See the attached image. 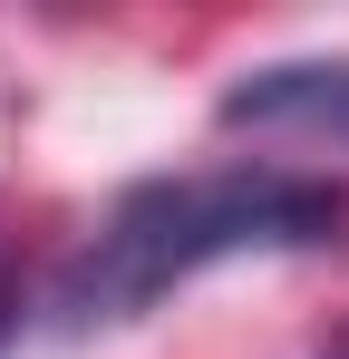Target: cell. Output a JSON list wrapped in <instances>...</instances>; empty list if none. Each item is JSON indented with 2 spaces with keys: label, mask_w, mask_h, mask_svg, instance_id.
Masks as SVG:
<instances>
[{
  "label": "cell",
  "mask_w": 349,
  "mask_h": 359,
  "mask_svg": "<svg viewBox=\"0 0 349 359\" xmlns=\"http://www.w3.org/2000/svg\"><path fill=\"white\" fill-rule=\"evenodd\" d=\"M340 184L291 175V165H194V175L126 184L116 214L68 252L58 272V320L68 330H107L156 311L174 282L242 262V252H310L340 233Z\"/></svg>",
  "instance_id": "cell-1"
},
{
  "label": "cell",
  "mask_w": 349,
  "mask_h": 359,
  "mask_svg": "<svg viewBox=\"0 0 349 359\" xmlns=\"http://www.w3.org/2000/svg\"><path fill=\"white\" fill-rule=\"evenodd\" d=\"M10 340H20V282L0 272V350H10Z\"/></svg>",
  "instance_id": "cell-3"
},
{
  "label": "cell",
  "mask_w": 349,
  "mask_h": 359,
  "mask_svg": "<svg viewBox=\"0 0 349 359\" xmlns=\"http://www.w3.org/2000/svg\"><path fill=\"white\" fill-rule=\"evenodd\" d=\"M224 126H262V136H330V146H349V59L242 68V78L224 88Z\"/></svg>",
  "instance_id": "cell-2"
},
{
  "label": "cell",
  "mask_w": 349,
  "mask_h": 359,
  "mask_svg": "<svg viewBox=\"0 0 349 359\" xmlns=\"http://www.w3.org/2000/svg\"><path fill=\"white\" fill-rule=\"evenodd\" d=\"M330 359H349V340H340V350H330Z\"/></svg>",
  "instance_id": "cell-4"
}]
</instances>
